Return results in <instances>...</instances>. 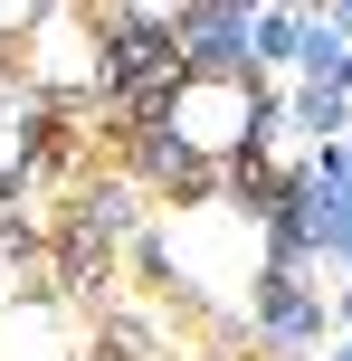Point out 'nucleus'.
Segmentation results:
<instances>
[{"instance_id": "obj_1", "label": "nucleus", "mask_w": 352, "mask_h": 361, "mask_svg": "<svg viewBox=\"0 0 352 361\" xmlns=\"http://www.w3.org/2000/svg\"><path fill=\"white\" fill-rule=\"evenodd\" d=\"M162 133L181 152H248L257 143V95H248V76H171Z\"/></svg>"}, {"instance_id": "obj_2", "label": "nucleus", "mask_w": 352, "mask_h": 361, "mask_svg": "<svg viewBox=\"0 0 352 361\" xmlns=\"http://www.w3.org/2000/svg\"><path fill=\"white\" fill-rule=\"evenodd\" d=\"M19 48H29V76H48V86H95L105 76V38H95L86 10H48L19 29Z\"/></svg>"}]
</instances>
